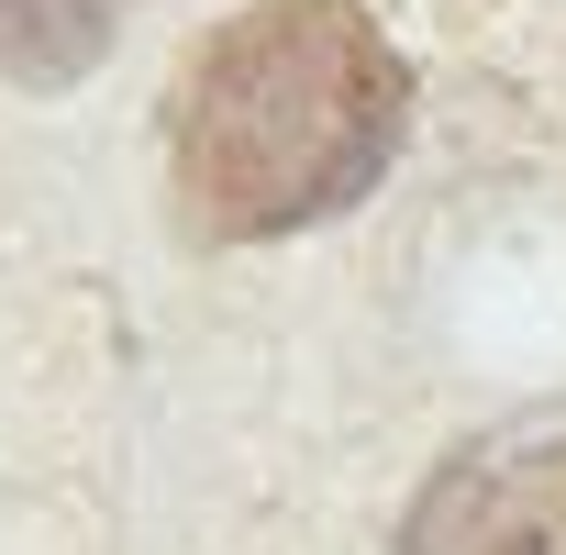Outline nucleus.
Here are the masks:
<instances>
[{"instance_id":"f03ea898","label":"nucleus","mask_w":566,"mask_h":555,"mask_svg":"<svg viewBox=\"0 0 566 555\" xmlns=\"http://www.w3.org/2000/svg\"><path fill=\"white\" fill-rule=\"evenodd\" d=\"M400 555H566V400L467 433L400 511Z\"/></svg>"},{"instance_id":"7ed1b4c3","label":"nucleus","mask_w":566,"mask_h":555,"mask_svg":"<svg viewBox=\"0 0 566 555\" xmlns=\"http://www.w3.org/2000/svg\"><path fill=\"white\" fill-rule=\"evenodd\" d=\"M134 0H0V78L23 90H67L112 56Z\"/></svg>"},{"instance_id":"f257e3e1","label":"nucleus","mask_w":566,"mask_h":555,"mask_svg":"<svg viewBox=\"0 0 566 555\" xmlns=\"http://www.w3.org/2000/svg\"><path fill=\"white\" fill-rule=\"evenodd\" d=\"M411 134V67L367 0H255L167 90V189L200 244H277L356 211Z\"/></svg>"}]
</instances>
